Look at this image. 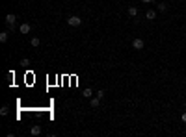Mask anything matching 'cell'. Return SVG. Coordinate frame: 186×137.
Returning a JSON list of instances; mask_svg holds the SVG:
<instances>
[{
	"instance_id": "cell-2",
	"label": "cell",
	"mask_w": 186,
	"mask_h": 137,
	"mask_svg": "<svg viewBox=\"0 0 186 137\" xmlns=\"http://www.w3.org/2000/svg\"><path fill=\"white\" fill-rule=\"evenodd\" d=\"M4 21H6V26H8L9 30H13V26H15V21H17V17H15L13 13H8Z\"/></svg>"
},
{
	"instance_id": "cell-13",
	"label": "cell",
	"mask_w": 186,
	"mask_h": 137,
	"mask_svg": "<svg viewBox=\"0 0 186 137\" xmlns=\"http://www.w3.org/2000/svg\"><path fill=\"white\" fill-rule=\"evenodd\" d=\"M21 65H22V67H28V65H30V59H28V58L21 59Z\"/></svg>"
},
{
	"instance_id": "cell-16",
	"label": "cell",
	"mask_w": 186,
	"mask_h": 137,
	"mask_svg": "<svg viewBox=\"0 0 186 137\" xmlns=\"http://www.w3.org/2000/svg\"><path fill=\"white\" fill-rule=\"evenodd\" d=\"M180 119H182V122L186 124V111H184V113H182V117H180Z\"/></svg>"
},
{
	"instance_id": "cell-9",
	"label": "cell",
	"mask_w": 186,
	"mask_h": 137,
	"mask_svg": "<svg viewBox=\"0 0 186 137\" xmlns=\"http://www.w3.org/2000/svg\"><path fill=\"white\" fill-rule=\"evenodd\" d=\"M99 104H100V98H99V96H95V98L89 100V106H91V108H99Z\"/></svg>"
},
{
	"instance_id": "cell-11",
	"label": "cell",
	"mask_w": 186,
	"mask_h": 137,
	"mask_svg": "<svg viewBox=\"0 0 186 137\" xmlns=\"http://www.w3.org/2000/svg\"><path fill=\"white\" fill-rule=\"evenodd\" d=\"M84 96H86V98H91V96H93V89L86 87V89H84Z\"/></svg>"
},
{
	"instance_id": "cell-6",
	"label": "cell",
	"mask_w": 186,
	"mask_h": 137,
	"mask_svg": "<svg viewBox=\"0 0 186 137\" xmlns=\"http://www.w3.org/2000/svg\"><path fill=\"white\" fill-rule=\"evenodd\" d=\"M127 13H128V17H132V19H136V17H138V8H136V6H130V8H128V11H127Z\"/></svg>"
},
{
	"instance_id": "cell-7",
	"label": "cell",
	"mask_w": 186,
	"mask_h": 137,
	"mask_svg": "<svg viewBox=\"0 0 186 137\" xmlns=\"http://www.w3.org/2000/svg\"><path fill=\"white\" fill-rule=\"evenodd\" d=\"M30 134H32V135H39V134H41V126H39V124L32 126V130H30Z\"/></svg>"
},
{
	"instance_id": "cell-12",
	"label": "cell",
	"mask_w": 186,
	"mask_h": 137,
	"mask_svg": "<svg viewBox=\"0 0 186 137\" xmlns=\"http://www.w3.org/2000/svg\"><path fill=\"white\" fill-rule=\"evenodd\" d=\"M8 39H9V33H8V32H0V41H2V43H6Z\"/></svg>"
},
{
	"instance_id": "cell-5",
	"label": "cell",
	"mask_w": 186,
	"mask_h": 137,
	"mask_svg": "<svg viewBox=\"0 0 186 137\" xmlns=\"http://www.w3.org/2000/svg\"><path fill=\"white\" fill-rule=\"evenodd\" d=\"M145 19H147V21H154V19H157V9H147V11H145Z\"/></svg>"
},
{
	"instance_id": "cell-17",
	"label": "cell",
	"mask_w": 186,
	"mask_h": 137,
	"mask_svg": "<svg viewBox=\"0 0 186 137\" xmlns=\"http://www.w3.org/2000/svg\"><path fill=\"white\" fill-rule=\"evenodd\" d=\"M143 4H153V0H142Z\"/></svg>"
},
{
	"instance_id": "cell-14",
	"label": "cell",
	"mask_w": 186,
	"mask_h": 137,
	"mask_svg": "<svg viewBox=\"0 0 186 137\" xmlns=\"http://www.w3.org/2000/svg\"><path fill=\"white\" fill-rule=\"evenodd\" d=\"M8 111H9V108H8V106H4V108L0 109V113H2V115H8Z\"/></svg>"
},
{
	"instance_id": "cell-15",
	"label": "cell",
	"mask_w": 186,
	"mask_h": 137,
	"mask_svg": "<svg viewBox=\"0 0 186 137\" xmlns=\"http://www.w3.org/2000/svg\"><path fill=\"white\" fill-rule=\"evenodd\" d=\"M97 96H99V98H100V100H102V98H104V91H102V89H100V91H99V93H97Z\"/></svg>"
},
{
	"instance_id": "cell-10",
	"label": "cell",
	"mask_w": 186,
	"mask_h": 137,
	"mask_svg": "<svg viewBox=\"0 0 186 137\" xmlns=\"http://www.w3.org/2000/svg\"><path fill=\"white\" fill-rule=\"evenodd\" d=\"M30 45H32L34 48H37L39 45H41V39H39V37H32V41H30Z\"/></svg>"
},
{
	"instance_id": "cell-8",
	"label": "cell",
	"mask_w": 186,
	"mask_h": 137,
	"mask_svg": "<svg viewBox=\"0 0 186 137\" xmlns=\"http://www.w3.org/2000/svg\"><path fill=\"white\" fill-rule=\"evenodd\" d=\"M157 11H160V13H164V11H168V4L166 2H160L158 6H157Z\"/></svg>"
},
{
	"instance_id": "cell-4",
	"label": "cell",
	"mask_w": 186,
	"mask_h": 137,
	"mask_svg": "<svg viewBox=\"0 0 186 137\" xmlns=\"http://www.w3.org/2000/svg\"><path fill=\"white\" fill-rule=\"evenodd\" d=\"M19 32L26 35V33H30V32H32V26H30L28 22H24V24H21V26H19Z\"/></svg>"
},
{
	"instance_id": "cell-1",
	"label": "cell",
	"mask_w": 186,
	"mask_h": 137,
	"mask_svg": "<svg viewBox=\"0 0 186 137\" xmlns=\"http://www.w3.org/2000/svg\"><path fill=\"white\" fill-rule=\"evenodd\" d=\"M67 24H69V26H73V28H77V26L82 24V19H80L78 15H71V17L67 19Z\"/></svg>"
},
{
	"instance_id": "cell-3",
	"label": "cell",
	"mask_w": 186,
	"mask_h": 137,
	"mask_svg": "<svg viewBox=\"0 0 186 137\" xmlns=\"http://www.w3.org/2000/svg\"><path fill=\"white\" fill-rule=\"evenodd\" d=\"M132 48L134 50H143L145 48V41H143V39H140V37H136L132 41Z\"/></svg>"
}]
</instances>
